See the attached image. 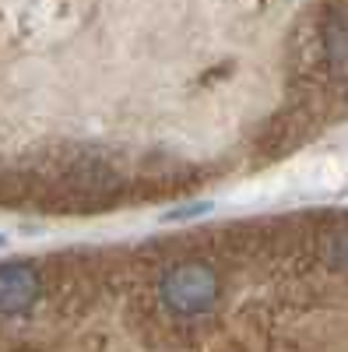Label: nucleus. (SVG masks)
Here are the masks:
<instances>
[{"instance_id":"obj_1","label":"nucleus","mask_w":348,"mask_h":352,"mask_svg":"<svg viewBox=\"0 0 348 352\" xmlns=\"http://www.w3.org/2000/svg\"><path fill=\"white\" fill-rule=\"evenodd\" d=\"M159 303L169 317L194 320L215 310L218 303V275L208 261H180L159 278Z\"/></svg>"},{"instance_id":"obj_3","label":"nucleus","mask_w":348,"mask_h":352,"mask_svg":"<svg viewBox=\"0 0 348 352\" xmlns=\"http://www.w3.org/2000/svg\"><path fill=\"white\" fill-rule=\"evenodd\" d=\"M324 53L338 74H348V21L331 18L324 25Z\"/></svg>"},{"instance_id":"obj_4","label":"nucleus","mask_w":348,"mask_h":352,"mask_svg":"<svg viewBox=\"0 0 348 352\" xmlns=\"http://www.w3.org/2000/svg\"><path fill=\"white\" fill-rule=\"evenodd\" d=\"M324 261L331 264V268H338V272L348 275V226L331 229L327 236H324Z\"/></svg>"},{"instance_id":"obj_2","label":"nucleus","mask_w":348,"mask_h":352,"mask_svg":"<svg viewBox=\"0 0 348 352\" xmlns=\"http://www.w3.org/2000/svg\"><path fill=\"white\" fill-rule=\"evenodd\" d=\"M43 296V278L32 264H0V317L32 310Z\"/></svg>"},{"instance_id":"obj_5","label":"nucleus","mask_w":348,"mask_h":352,"mask_svg":"<svg viewBox=\"0 0 348 352\" xmlns=\"http://www.w3.org/2000/svg\"><path fill=\"white\" fill-rule=\"evenodd\" d=\"M0 247H4V236H0Z\"/></svg>"}]
</instances>
